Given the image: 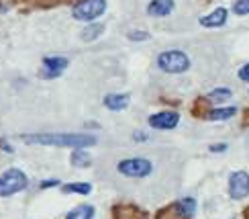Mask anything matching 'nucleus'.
Segmentation results:
<instances>
[{"label":"nucleus","instance_id":"nucleus-1","mask_svg":"<svg viewBox=\"0 0 249 219\" xmlns=\"http://www.w3.org/2000/svg\"><path fill=\"white\" fill-rule=\"evenodd\" d=\"M20 139L33 145H55V148H90L96 145V138L90 133H25Z\"/></svg>","mask_w":249,"mask_h":219},{"label":"nucleus","instance_id":"nucleus-2","mask_svg":"<svg viewBox=\"0 0 249 219\" xmlns=\"http://www.w3.org/2000/svg\"><path fill=\"white\" fill-rule=\"evenodd\" d=\"M117 172L124 179H147L153 172V162L149 158H143V156H133V158H123L117 162Z\"/></svg>","mask_w":249,"mask_h":219},{"label":"nucleus","instance_id":"nucleus-3","mask_svg":"<svg viewBox=\"0 0 249 219\" xmlns=\"http://www.w3.org/2000/svg\"><path fill=\"white\" fill-rule=\"evenodd\" d=\"M155 64L165 74H184L190 68V58L184 54L182 49H168L161 51L155 60Z\"/></svg>","mask_w":249,"mask_h":219},{"label":"nucleus","instance_id":"nucleus-4","mask_svg":"<svg viewBox=\"0 0 249 219\" xmlns=\"http://www.w3.org/2000/svg\"><path fill=\"white\" fill-rule=\"evenodd\" d=\"M29 186V176L20 168H6L0 174V199H8Z\"/></svg>","mask_w":249,"mask_h":219},{"label":"nucleus","instance_id":"nucleus-5","mask_svg":"<svg viewBox=\"0 0 249 219\" xmlns=\"http://www.w3.org/2000/svg\"><path fill=\"white\" fill-rule=\"evenodd\" d=\"M107 0H78L71 6V17L76 20H82V23H94L96 19L107 13Z\"/></svg>","mask_w":249,"mask_h":219},{"label":"nucleus","instance_id":"nucleus-6","mask_svg":"<svg viewBox=\"0 0 249 219\" xmlns=\"http://www.w3.org/2000/svg\"><path fill=\"white\" fill-rule=\"evenodd\" d=\"M149 127L151 129H158V131H170V129H176L180 123V113L176 111H160V113H153L149 115Z\"/></svg>","mask_w":249,"mask_h":219},{"label":"nucleus","instance_id":"nucleus-7","mask_svg":"<svg viewBox=\"0 0 249 219\" xmlns=\"http://www.w3.org/2000/svg\"><path fill=\"white\" fill-rule=\"evenodd\" d=\"M229 195L235 201H241L249 195V174L245 170L231 172V176H229Z\"/></svg>","mask_w":249,"mask_h":219},{"label":"nucleus","instance_id":"nucleus-8","mask_svg":"<svg viewBox=\"0 0 249 219\" xmlns=\"http://www.w3.org/2000/svg\"><path fill=\"white\" fill-rule=\"evenodd\" d=\"M70 66V60L64 56H47L43 58V70H41V76L47 80L59 78Z\"/></svg>","mask_w":249,"mask_h":219},{"label":"nucleus","instance_id":"nucleus-9","mask_svg":"<svg viewBox=\"0 0 249 219\" xmlns=\"http://www.w3.org/2000/svg\"><path fill=\"white\" fill-rule=\"evenodd\" d=\"M227 19H229V10L219 6V8H214L213 13L200 17L198 19V25L204 27V29H219V27H225L227 25Z\"/></svg>","mask_w":249,"mask_h":219},{"label":"nucleus","instance_id":"nucleus-10","mask_svg":"<svg viewBox=\"0 0 249 219\" xmlns=\"http://www.w3.org/2000/svg\"><path fill=\"white\" fill-rule=\"evenodd\" d=\"M176 8V0H151L147 4V15L153 19H163V17H170Z\"/></svg>","mask_w":249,"mask_h":219},{"label":"nucleus","instance_id":"nucleus-11","mask_svg":"<svg viewBox=\"0 0 249 219\" xmlns=\"http://www.w3.org/2000/svg\"><path fill=\"white\" fill-rule=\"evenodd\" d=\"M129 102H131V97L129 95H124V92H110V95H107L105 99H102V105H105L108 111H124L129 107Z\"/></svg>","mask_w":249,"mask_h":219},{"label":"nucleus","instance_id":"nucleus-12","mask_svg":"<svg viewBox=\"0 0 249 219\" xmlns=\"http://www.w3.org/2000/svg\"><path fill=\"white\" fill-rule=\"evenodd\" d=\"M94 215H96L94 205H78L66 213V219H94Z\"/></svg>","mask_w":249,"mask_h":219},{"label":"nucleus","instance_id":"nucleus-13","mask_svg":"<svg viewBox=\"0 0 249 219\" xmlns=\"http://www.w3.org/2000/svg\"><path fill=\"white\" fill-rule=\"evenodd\" d=\"M237 115V107H216L213 111L206 113V119L209 121H227Z\"/></svg>","mask_w":249,"mask_h":219},{"label":"nucleus","instance_id":"nucleus-14","mask_svg":"<svg viewBox=\"0 0 249 219\" xmlns=\"http://www.w3.org/2000/svg\"><path fill=\"white\" fill-rule=\"evenodd\" d=\"M174 209L178 211L184 219H190V217H194V213H196V201L192 199V197H186V199H182V201L176 203Z\"/></svg>","mask_w":249,"mask_h":219},{"label":"nucleus","instance_id":"nucleus-15","mask_svg":"<svg viewBox=\"0 0 249 219\" xmlns=\"http://www.w3.org/2000/svg\"><path fill=\"white\" fill-rule=\"evenodd\" d=\"M70 160H71V166H76V168H88V166L92 164V158L86 152V148H76L74 152H71Z\"/></svg>","mask_w":249,"mask_h":219},{"label":"nucleus","instance_id":"nucleus-16","mask_svg":"<svg viewBox=\"0 0 249 219\" xmlns=\"http://www.w3.org/2000/svg\"><path fill=\"white\" fill-rule=\"evenodd\" d=\"M61 191L66 195H90L92 184L90 182H68V184L61 186Z\"/></svg>","mask_w":249,"mask_h":219},{"label":"nucleus","instance_id":"nucleus-17","mask_svg":"<svg viewBox=\"0 0 249 219\" xmlns=\"http://www.w3.org/2000/svg\"><path fill=\"white\" fill-rule=\"evenodd\" d=\"M102 33H105V25H100V23H90V25H88V27L80 33V37H82V41H86V43H90V41L98 39Z\"/></svg>","mask_w":249,"mask_h":219},{"label":"nucleus","instance_id":"nucleus-18","mask_svg":"<svg viewBox=\"0 0 249 219\" xmlns=\"http://www.w3.org/2000/svg\"><path fill=\"white\" fill-rule=\"evenodd\" d=\"M231 97H233L231 88H214V90H211V92H209V100L216 102V105H221V102L229 100Z\"/></svg>","mask_w":249,"mask_h":219},{"label":"nucleus","instance_id":"nucleus-19","mask_svg":"<svg viewBox=\"0 0 249 219\" xmlns=\"http://www.w3.org/2000/svg\"><path fill=\"white\" fill-rule=\"evenodd\" d=\"M231 10H233V15H237V17H247L249 15V0H235Z\"/></svg>","mask_w":249,"mask_h":219},{"label":"nucleus","instance_id":"nucleus-20","mask_svg":"<svg viewBox=\"0 0 249 219\" xmlns=\"http://www.w3.org/2000/svg\"><path fill=\"white\" fill-rule=\"evenodd\" d=\"M131 41H147L151 35L147 33V31H131V33L127 35Z\"/></svg>","mask_w":249,"mask_h":219},{"label":"nucleus","instance_id":"nucleus-21","mask_svg":"<svg viewBox=\"0 0 249 219\" xmlns=\"http://www.w3.org/2000/svg\"><path fill=\"white\" fill-rule=\"evenodd\" d=\"M61 182L57 180V179H47V180H41L39 182V189L41 191H45V189H51V186H59Z\"/></svg>","mask_w":249,"mask_h":219},{"label":"nucleus","instance_id":"nucleus-22","mask_svg":"<svg viewBox=\"0 0 249 219\" xmlns=\"http://www.w3.org/2000/svg\"><path fill=\"white\" fill-rule=\"evenodd\" d=\"M237 76H239L243 82H249V64L241 66V70H239V74H237Z\"/></svg>","mask_w":249,"mask_h":219},{"label":"nucleus","instance_id":"nucleus-23","mask_svg":"<svg viewBox=\"0 0 249 219\" xmlns=\"http://www.w3.org/2000/svg\"><path fill=\"white\" fill-rule=\"evenodd\" d=\"M0 150H4V152H8V154L15 152V148H13V145H8L6 139H0Z\"/></svg>","mask_w":249,"mask_h":219},{"label":"nucleus","instance_id":"nucleus-24","mask_svg":"<svg viewBox=\"0 0 249 219\" xmlns=\"http://www.w3.org/2000/svg\"><path fill=\"white\" fill-rule=\"evenodd\" d=\"M229 145L227 143H219V145H211V152H225Z\"/></svg>","mask_w":249,"mask_h":219},{"label":"nucleus","instance_id":"nucleus-25","mask_svg":"<svg viewBox=\"0 0 249 219\" xmlns=\"http://www.w3.org/2000/svg\"><path fill=\"white\" fill-rule=\"evenodd\" d=\"M135 139H147V135L145 133H135Z\"/></svg>","mask_w":249,"mask_h":219}]
</instances>
